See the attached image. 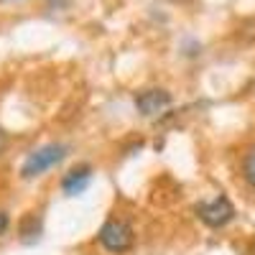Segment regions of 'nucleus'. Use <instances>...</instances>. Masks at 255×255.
Returning a JSON list of instances; mask_svg holds the SVG:
<instances>
[{"instance_id":"nucleus-1","label":"nucleus","mask_w":255,"mask_h":255,"mask_svg":"<svg viewBox=\"0 0 255 255\" xmlns=\"http://www.w3.org/2000/svg\"><path fill=\"white\" fill-rule=\"evenodd\" d=\"M64 156H67V148L59 145V143H51V145L38 148V151H33V153L23 161V166H20V176H23V179L41 176L44 171H49L51 166H56Z\"/></svg>"},{"instance_id":"nucleus-2","label":"nucleus","mask_w":255,"mask_h":255,"mask_svg":"<svg viewBox=\"0 0 255 255\" xmlns=\"http://www.w3.org/2000/svg\"><path fill=\"white\" fill-rule=\"evenodd\" d=\"M100 245L110 253H125L133 245V227L123 220H108L100 227Z\"/></svg>"},{"instance_id":"nucleus-3","label":"nucleus","mask_w":255,"mask_h":255,"mask_svg":"<svg viewBox=\"0 0 255 255\" xmlns=\"http://www.w3.org/2000/svg\"><path fill=\"white\" fill-rule=\"evenodd\" d=\"M197 215L207 227H225L235 217V207H232V202L227 197H215L212 202H199Z\"/></svg>"},{"instance_id":"nucleus-4","label":"nucleus","mask_w":255,"mask_h":255,"mask_svg":"<svg viewBox=\"0 0 255 255\" xmlns=\"http://www.w3.org/2000/svg\"><path fill=\"white\" fill-rule=\"evenodd\" d=\"M168 105H171V95L166 90H145L135 97V108L143 118H153V115L168 110Z\"/></svg>"},{"instance_id":"nucleus-5","label":"nucleus","mask_w":255,"mask_h":255,"mask_svg":"<svg viewBox=\"0 0 255 255\" xmlns=\"http://www.w3.org/2000/svg\"><path fill=\"white\" fill-rule=\"evenodd\" d=\"M90 179H92V168H90V166H79V168H74V171H69V174H67V179L61 181L64 194H69V197L82 194V191L87 189Z\"/></svg>"},{"instance_id":"nucleus-6","label":"nucleus","mask_w":255,"mask_h":255,"mask_svg":"<svg viewBox=\"0 0 255 255\" xmlns=\"http://www.w3.org/2000/svg\"><path fill=\"white\" fill-rule=\"evenodd\" d=\"M18 232H20V240L23 243H36L38 235H41V220L36 215H26L23 220H20Z\"/></svg>"},{"instance_id":"nucleus-7","label":"nucleus","mask_w":255,"mask_h":255,"mask_svg":"<svg viewBox=\"0 0 255 255\" xmlns=\"http://www.w3.org/2000/svg\"><path fill=\"white\" fill-rule=\"evenodd\" d=\"M243 179L255 189V143L245 151V156H243Z\"/></svg>"},{"instance_id":"nucleus-8","label":"nucleus","mask_w":255,"mask_h":255,"mask_svg":"<svg viewBox=\"0 0 255 255\" xmlns=\"http://www.w3.org/2000/svg\"><path fill=\"white\" fill-rule=\"evenodd\" d=\"M8 227H10V217L5 215V212H0V235H5Z\"/></svg>"},{"instance_id":"nucleus-9","label":"nucleus","mask_w":255,"mask_h":255,"mask_svg":"<svg viewBox=\"0 0 255 255\" xmlns=\"http://www.w3.org/2000/svg\"><path fill=\"white\" fill-rule=\"evenodd\" d=\"M5 148H8V135H5L3 130H0V153H3Z\"/></svg>"},{"instance_id":"nucleus-10","label":"nucleus","mask_w":255,"mask_h":255,"mask_svg":"<svg viewBox=\"0 0 255 255\" xmlns=\"http://www.w3.org/2000/svg\"><path fill=\"white\" fill-rule=\"evenodd\" d=\"M250 253H253V255H255V240H253V245H250Z\"/></svg>"}]
</instances>
